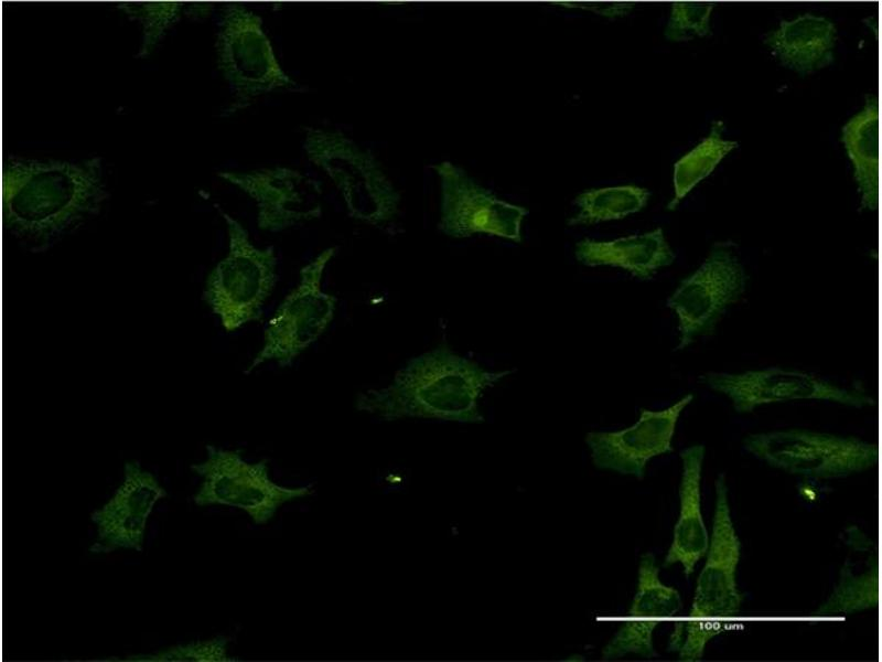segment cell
Returning <instances> with one entry per match:
<instances>
[{"instance_id": "4fadbf2b", "label": "cell", "mask_w": 882, "mask_h": 662, "mask_svg": "<svg viewBox=\"0 0 882 662\" xmlns=\"http://www.w3.org/2000/svg\"><path fill=\"white\" fill-rule=\"evenodd\" d=\"M218 175L256 202L262 231L278 233L322 215V184L298 170L275 167Z\"/></svg>"}, {"instance_id": "484cf974", "label": "cell", "mask_w": 882, "mask_h": 662, "mask_svg": "<svg viewBox=\"0 0 882 662\" xmlns=\"http://www.w3.org/2000/svg\"><path fill=\"white\" fill-rule=\"evenodd\" d=\"M716 3L674 2L664 35L671 42H685L711 34L710 19Z\"/></svg>"}, {"instance_id": "83f0119b", "label": "cell", "mask_w": 882, "mask_h": 662, "mask_svg": "<svg viewBox=\"0 0 882 662\" xmlns=\"http://www.w3.org/2000/svg\"><path fill=\"white\" fill-rule=\"evenodd\" d=\"M557 4H560L561 7L566 8H580L589 10L595 14H600L610 19L626 15L635 7V3L632 2H615V3L614 2L613 3L559 2Z\"/></svg>"}, {"instance_id": "ac0fdd59", "label": "cell", "mask_w": 882, "mask_h": 662, "mask_svg": "<svg viewBox=\"0 0 882 662\" xmlns=\"http://www.w3.org/2000/svg\"><path fill=\"white\" fill-rule=\"evenodd\" d=\"M704 447L693 445L680 452L682 472L679 485L680 511L674 527L671 544L664 559V566L680 564L689 577L696 564L706 555L709 534L701 513V471Z\"/></svg>"}, {"instance_id": "d6986e66", "label": "cell", "mask_w": 882, "mask_h": 662, "mask_svg": "<svg viewBox=\"0 0 882 662\" xmlns=\"http://www.w3.org/2000/svg\"><path fill=\"white\" fill-rule=\"evenodd\" d=\"M574 254L585 266L622 268L641 280L652 279L676 258L662 227L613 241L584 238L577 243Z\"/></svg>"}, {"instance_id": "277c9868", "label": "cell", "mask_w": 882, "mask_h": 662, "mask_svg": "<svg viewBox=\"0 0 882 662\" xmlns=\"http://www.w3.org/2000/svg\"><path fill=\"white\" fill-rule=\"evenodd\" d=\"M222 214L229 249L209 273L204 300L223 328L232 332L261 319L263 305L277 282V256L273 246L256 247L237 220Z\"/></svg>"}, {"instance_id": "44dd1931", "label": "cell", "mask_w": 882, "mask_h": 662, "mask_svg": "<svg viewBox=\"0 0 882 662\" xmlns=\"http://www.w3.org/2000/svg\"><path fill=\"white\" fill-rule=\"evenodd\" d=\"M723 121H713L708 136L674 163V196L667 205L669 211L675 210L738 147L736 141L723 137Z\"/></svg>"}, {"instance_id": "9c48e42d", "label": "cell", "mask_w": 882, "mask_h": 662, "mask_svg": "<svg viewBox=\"0 0 882 662\" xmlns=\"http://www.w3.org/2000/svg\"><path fill=\"white\" fill-rule=\"evenodd\" d=\"M747 284V275L730 242H717L703 263L684 278L667 300L677 316L678 350L696 338L713 333L727 309L739 300Z\"/></svg>"}, {"instance_id": "4316f807", "label": "cell", "mask_w": 882, "mask_h": 662, "mask_svg": "<svg viewBox=\"0 0 882 662\" xmlns=\"http://www.w3.org/2000/svg\"><path fill=\"white\" fill-rule=\"evenodd\" d=\"M724 624L687 620L676 624L669 640V650L677 651L681 661H699L703 656L706 644L721 633Z\"/></svg>"}, {"instance_id": "ba28073f", "label": "cell", "mask_w": 882, "mask_h": 662, "mask_svg": "<svg viewBox=\"0 0 882 662\" xmlns=\"http://www.w3.org/2000/svg\"><path fill=\"white\" fill-rule=\"evenodd\" d=\"M336 247L320 253L300 270V280L281 301L269 320L261 349L245 373L275 361L287 367L314 343L331 323L337 298L321 288L322 277Z\"/></svg>"}, {"instance_id": "52a82bcc", "label": "cell", "mask_w": 882, "mask_h": 662, "mask_svg": "<svg viewBox=\"0 0 882 662\" xmlns=\"http://www.w3.org/2000/svg\"><path fill=\"white\" fill-rule=\"evenodd\" d=\"M744 448L768 466L819 479L862 472L879 460L873 442L797 428L752 434L744 439Z\"/></svg>"}, {"instance_id": "d4e9b609", "label": "cell", "mask_w": 882, "mask_h": 662, "mask_svg": "<svg viewBox=\"0 0 882 662\" xmlns=\"http://www.w3.org/2000/svg\"><path fill=\"white\" fill-rule=\"evenodd\" d=\"M230 639L217 636L207 640L193 641L178 644L151 654L131 655L125 661L135 662H232L238 661L228 655L227 648Z\"/></svg>"}, {"instance_id": "5b68a950", "label": "cell", "mask_w": 882, "mask_h": 662, "mask_svg": "<svg viewBox=\"0 0 882 662\" xmlns=\"http://www.w3.org/2000/svg\"><path fill=\"white\" fill-rule=\"evenodd\" d=\"M217 65L235 102L230 111L255 98L297 83L282 70L260 15L241 3L223 7L216 36Z\"/></svg>"}, {"instance_id": "7c38bea8", "label": "cell", "mask_w": 882, "mask_h": 662, "mask_svg": "<svg viewBox=\"0 0 882 662\" xmlns=\"http://www.w3.org/2000/svg\"><path fill=\"white\" fill-rule=\"evenodd\" d=\"M714 488L712 533L688 619L725 624L739 613L743 600L736 583L741 542L731 519L723 473L717 478Z\"/></svg>"}, {"instance_id": "2e32d148", "label": "cell", "mask_w": 882, "mask_h": 662, "mask_svg": "<svg viewBox=\"0 0 882 662\" xmlns=\"http://www.w3.org/2000/svg\"><path fill=\"white\" fill-rule=\"evenodd\" d=\"M680 594L659 579V567L652 553L642 555L636 592L626 619L602 649V660L610 661L634 653L650 659L657 655L653 645L655 628L677 615Z\"/></svg>"}, {"instance_id": "cb8c5ba5", "label": "cell", "mask_w": 882, "mask_h": 662, "mask_svg": "<svg viewBox=\"0 0 882 662\" xmlns=\"http://www.w3.org/2000/svg\"><path fill=\"white\" fill-rule=\"evenodd\" d=\"M117 7L141 24L142 41L138 57L144 58L180 19L186 6L182 2H123Z\"/></svg>"}, {"instance_id": "7402d4cb", "label": "cell", "mask_w": 882, "mask_h": 662, "mask_svg": "<svg viewBox=\"0 0 882 662\" xmlns=\"http://www.w3.org/2000/svg\"><path fill=\"white\" fill-rule=\"evenodd\" d=\"M649 196L647 189L633 184L587 190L574 199L578 213L568 220V224L591 225L624 218L643 210Z\"/></svg>"}, {"instance_id": "9a60e30c", "label": "cell", "mask_w": 882, "mask_h": 662, "mask_svg": "<svg viewBox=\"0 0 882 662\" xmlns=\"http://www.w3.org/2000/svg\"><path fill=\"white\" fill-rule=\"evenodd\" d=\"M166 496L165 489L138 461H128L123 481L114 495L90 514L97 528L93 553H110L120 548L142 549L147 520L155 503Z\"/></svg>"}, {"instance_id": "8fae6325", "label": "cell", "mask_w": 882, "mask_h": 662, "mask_svg": "<svg viewBox=\"0 0 882 662\" xmlns=\"http://www.w3.org/2000/svg\"><path fill=\"white\" fill-rule=\"evenodd\" d=\"M701 381L712 391L728 396L738 413H750L765 404L797 399L829 401L858 408L874 404V399L864 392L845 388L815 374L792 369L709 373Z\"/></svg>"}, {"instance_id": "ffe728a7", "label": "cell", "mask_w": 882, "mask_h": 662, "mask_svg": "<svg viewBox=\"0 0 882 662\" xmlns=\"http://www.w3.org/2000/svg\"><path fill=\"white\" fill-rule=\"evenodd\" d=\"M841 141L853 168L861 196V209L875 212L879 206V103L876 96L841 128Z\"/></svg>"}, {"instance_id": "6da1fadb", "label": "cell", "mask_w": 882, "mask_h": 662, "mask_svg": "<svg viewBox=\"0 0 882 662\" xmlns=\"http://www.w3.org/2000/svg\"><path fill=\"white\" fill-rule=\"evenodd\" d=\"M107 197L99 157L75 162L9 158L3 163L4 227L36 249L97 214Z\"/></svg>"}, {"instance_id": "603a6c76", "label": "cell", "mask_w": 882, "mask_h": 662, "mask_svg": "<svg viewBox=\"0 0 882 662\" xmlns=\"http://www.w3.org/2000/svg\"><path fill=\"white\" fill-rule=\"evenodd\" d=\"M879 605V566L878 557H870L869 567L864 573L856 574L851 563L846 560L840 572V578L831 595L818 607L815 616L833 617L847 616Z\"/></svg>"}, {"instance_id": "e0dca14e", "label": "cell", "mask_w": 882, "mask_h": 662, "mask_svg": "<svg viewBox=\"0 0 882 662\" xmlns=\"http://www.w3.org/2000/svg\"><path fill=\"white\" fill-rule=\"evenodd\" d=\"M764 43L784 67L807 76L833 62L837 28L828 18L807 12L781 21Z\"/></svg>"}, {"instance_id": "7a4b0ae2", "label": "cell", "mask_w": 882, "mask_h": 662, "mask_svg": "<svg viewBox=\"0 0 882 662\" xmlns=\"http://www.w3.org/2000/svg\"><path fill=\"white\" fill-rule=\"evenodd\" d=\"M512 372L486 371L441 344L410 359L387 386L359 392L355 408L386 421L427 418L482 423L478 397Z\"/></svg>"}, {"instance_id": "30bf717a", "label": "cell", "mask_w": 882, "mask_h": 662, "mask_svg": "<svg viewBox=\"0 0 882 662\" xmlns=\"http://www.w3.org/2000/svg\"><path fill=\"white\" fill-rule=\"evenodd\" d=\"M431 168L441 183L438 228L443 234L465 238L481 233L521 242V221L528 209L498 199L450 161Z\"/></svg>"}, {"instance_id": "8992f818", "label": "cell", "mask_w": 882, "mask_h": 662, "mask_svg": "<svg viewBox=\"0 0 882 662\" xmlns=\"http://www.w3.org/2000/svg\"><path fill=\"white\" fill-rule=\"evenodd\" d=\"M204 461L191 470L202 477L196 505H225L245 511L256 525L269 523L286 503L312 494L311 485L288 487L270 478L268 459L246 461L239 450L206 446Z\"/></svg>"}, {"instance_id": "3957f363", "label": "cell", "mask_w": 882, "mask_h": 662, "mask_svg": "<svg viewBox=\"0 0 882 662\" xmlns=\"http://www.w3.org/2000/svg\"><path fill=\"white\" fill-rule=\"evenodd\" d=\"M302 148L335 184L352 218L380 225L398 214L400 193L370 150L341 131L315 127L305 129Z\"/></svg>"}, {"instance_id": "5bb4252c", "label": "cell", "mask_w": 882, "mask_h": 662, "mask_svg": "<svg viewBox=\"0 0 882 662\" xmlns=\"http://www.w3.org/2000/svg\"><path fill=\"white\" fill-rule=\"evenodd\" d=\"M692 399L687 394L660 410L642 408L638 420L619 431L589 433L585 442L594 466L642 479L652 458L673 451L676 424Z\"/></svg>"}]
</instances>
